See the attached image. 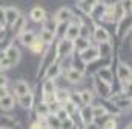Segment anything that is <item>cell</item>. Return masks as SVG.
Listing matches in <instances>:
<instances>
[{"label":"cell","mask_w":132,"mask_h":129,"mask_svg":"<svg viewBox=\"0 0 132 129\" xmlns=\"http://www.w3.org/2000/svg\"><path fill=\"white\" fill-rule=\"evenodd\" d=\"M131 28H132V12L131 14H125L118 20V29H117L118 37H125L128 32L131 31Z\"/></svg>","instance_id":"6da1fadb"},{"label":"cell","mask_w":132,"mask_h":129,"mask_svg":"<svg viewBox=\"0 0 132 129\" xmlns=\"http://www.w3.org/2000/svg\"><path fill=\"white\" fill-rule=\"evenodd\" d=\"M72 51H74V45H72L71 40L62 38V40L59 42V45H57V57H60V59L68 57Z\"/></svg>","instance_id":"7a4b0ae2"},{"label":"cell","mask_w":132,"mask_h":129,"mask_svg":"<svg viewBox=\"0 0 132 129\" xmlns=\"http://www.w3.org/2000/svg\"><path fill=\"white\" fill-rule=\"evenodd\" d=\"M94 85H95L97 94H98L100 97H103V98L111 97V92H112V89H111V83H106V82H103L100 77H95Z\"/></svg>","instance_id":"3957f363"},{"label":"cell","mask_w":132,"mask_h":129,"mask_svg":"<svg viewBox=\"0 0 132 129\" xmlns=\"http://www.w3.org/2000/svg\"><path fill=\"white\" fill-rule=\"evenodd\" d=\"M55 59H57V49H48L46 54H45V57H43V60H42V68L38 69V74L40 75L45 74L46 69H48V66L51 63H54Z\"/></svg>","instance_id":"277c9868"},{"label":"cell","mask_w":132,"mask_h":129,"mask_svg":"<svg viewBox=\"0 0 132 129\" xmlns=\"http://www.w3.org/2000/svg\"><path fill=\"white\" fill-rule=\"evenodd\" d=\"M80 57H81L83 63H92V62H95L100 57L98 48H91L89 46L88 49H85L83 52H80Z\"/></svg>","instance_id":"5b68a950"},{"label":"cell","mask_w":132,"mask_h":129,"mask_svg":"<svg viewBox=\"0 0 132 129\" xmlns=\"http://www.w3.org/2000/svg\"><path fill=\"white\" fill-rule=\"evenodd\" d=\"M117 77L120 78V82H129L132 80V69L129 68V64L126 63H120L118 69H117Z\"/></svg>","instance_id":"8992f818"},{"label":"cell","mask_w":132,"mask_h":129,"mask_svg":"<svg viewBox=\"0 0 132 129\" xmlns=\"http://www.w3.org/2000/svg\"><path fill=\"white\" fill-rule=\"evenodd\" d=\"M72 45H74V51L75 52H83L85 49H88L91 46L89 40L86 37H83V35H78L77 38H74L72 40Z\"/></svg>","instance_id":"52a82bcc"},{"label":"cell","mask_w":132,"mask_h":129,"mask_svg":"<svg viewBox=\"0 0 132 129\" xmlns=\"http://www.w3.org/2000/svg\"><path fill=\"white\" fill-rule=\"evenodd\" d=\"M80 117L83 120L85 126H91L94 123V114H92V108H89V104H86L81 111H80Z\"/></svg>","instance_id":"ba28073f"},{"label":"cell","mask_w":132,"mask_h":129,"mask_svg":"<svg viewBox=\"0 0 132 129\" xmlns=\"http://www.w3.org/2000/svg\"><path fill=\"white\" fill-rule=\"evenodd\" d=\"M60 72H62V66L59 62H54V63H51L48 66V69H46V72H45V75L48 77V78H57L59 75H60Z\"/></svg>","instance_id":"9c48e42d"},{"label":"cell","mask_w":132,"mask_h":129,"mask_svg":"<svg viewBox=\"0 0 132 129\" xmlns=\"http://www.w3.org/2000/svg\"><path fill=\"white\" fill-rule=\"evenodd\" d=\"M19 15H20L19 9H17V8H14V6H9V8H6V9H5V22H6L8 25H12Z\"/></svg>","instance_id":"30bf717a"},{"label":"cell","mask_w":132,"mask_h":129,"mask_svg":"<svg viewBox=\"0 0 132 129\" xmlns=\"http://www.w3.org/2000/svg\"><path fill=\"white\" fill-rule=\"evenodd\" d=\"M12 26V31L15 35H20L22 32L25 31V28H26V19L23 17V15H19L17 19H15V22L11 25Z\"/></svg>","instance_id":"8fae6325"},{"label":"cell","mask_w":132,"mask_h":129,"mask_svg":"<svg viewBox=\"0 0 132 129\" xmlns=\"http://www.w3.org/2000/svg\"><path fill=\"white\" fill-rule=\"evenodd\" d=\"M14 94L17 97L29 94V85H28L26 82H23V80H19V82L14 85Z\"/></svg>","instance_id":"7c38bea8"},{"label":"cell","mask_w":132,"mask_h":129,"mask_svg":"<svg viewBox=\"0 0 132 129\" xmlns=\"http://www.w3.org/2000/svg\"><path fill=\"white\" fill-rule=\"evenodd\" d=\"M5 55L11 60V63L12 64H17L19 63V60H20V51H19L15 46H12V45L5 51Z\"/></svg>","instance_id":"4fadbf2b"},{"label":"cell","mask_w":132,"mask_h":129,"mask_svg":"<svg viewBox=\"0 0 132 129\" xmlns=\"http://www.w3.org/2000/svg\"><path fill=\"white\" fill-rule=\"evenodd\" d=\"M98 3V0H80L78 2V8L85 12V14H91L94 6Z\"/></svg>","instance_id":"5bb4252c"},{"label":"cell","mask_w":132,"mask_h":129,"mask_svg":"<svg viewBox=\"0 0 132 129\" xmlns=\"http://www.w3.org/2000/svg\"><path fill=\"white\" fill-rule=\"evenodd\" d=\"M71 17H72V12H71V9H68V8H62V9H59L57 11V14H55V22L57 23H60V22H69L71 20Z\"/></svg>","instance_id":"9a60e30c"},{"label":"cell","mask_w":132,"mask_h":129,"mask_svg":"<svg viewBox=\"0 0 132 129\" xmlns=\"http://www.w3.org/2000/svg\"><path fill=\"white\" fill-rule=\"evenodd\" d=\"M80 35V26L78 25H74V23H69L68 25V29H66V34H65V38L68 40H74Z\"/></svg>","instance_id":"2e32d148"},{"label":"cell","mask_w":132,"mask_h":129,"mask_svg":"<svg viewBox=\"0 0 132 129\" xmlns=\"http://www.w3.org/2000/svg\"><path fill=\"white\" fill-rule=\"evenodd\" d=\"M0 108H2L3 111H11V109L14 108V97L9 95V94H6L5 97H2V98H0Z\"/></svg>","instance_id":"e0dca14e"},{"label":"cell","mask_w":132,"mask_h":129,"mask_svg":"<svg viewBox=\"0 0 132 129\" xmlns=\"http://www.w3.org/2000/svg\"><path fill=\"white\" fill-rule=\"evenodd\" d=\"M29 15H31V19H32L34 22H45V19H46V14H45L43 8H40V6L32 8V11H31Z\"/></svg>","instance_id":"ac0fdd59"},{"label":"cell","mask_w":132,"mask_h":129,"mask_svg":"<svg viewBox=\"0 0 132 129\" xmlns=\"http://www.w3.org/2000/svg\"><path fill=\"white\" fill-rule=\"evenodd\" d=\"M94 38H95L98 43H101V42H108V40H109V32L106 31L104 28L98 26V28H95V31H94Z\"/></svg>","instance_id":"d6986e66"},{"label":"cell","mask_w":132,"mask_h":129,"mask_svg":"<svg viewBox=\"0 0 132 129\" xmlns=\"http://www.w3.org/2000/svg\"><path fill=\"white\" fill-rule=\"evenodd\" d=\"M29 48H31V51H32L34 54H40L43 51V48H45V42L40 37H35L32 40V43L29 45Z\"/></svg>","instance_id":"ffe728a7"},{"label":"cell","mask_w":132,"mask_h":129,"mask_svg":"<svg viewBox=\"0 0 132 129\" xmlns=\"http://www.w3.org/2000/svg\"><path fill=\"white\" fill-rule=\"evenodd\" d=\"M34 38H35V34H34L32 31H26V29H25V31L20 34V42H22L25 46H29V45L32 43Z\"/></svg>","instance_id":"44dd1931"},{"label":"cell","mask_w":132,"mask_h":129,"mask_svg":"<svg viewBox=\"0 0 132 129\" xmlns=\"http://www.w3.org/2000/svg\"><path fill=\"white\" fill-rule=\"evenodd\" d=\"M32 101H34V98H32L31 94L19 97V103H20V106H22L23 109H31V108H32Z\"/></svg>","instance_id":"7402d4cb"},{"label":"cell","mask_w":132,"mask_h":129,"mask_svg":"<svg viewBox=\"0 0 132 129\" xmlns=\"http://www.w3.org/2000/svg\"><path fill=\"white\" fill-rule=\"evenodd\" d=\"M98 52L101 57H109L111 55V52H112V46H111V43H109V40L108 42H101L98 46Z\"/></svg>","instance_id":"603a6c76"},{"label":"cell","mask_w":132,"mask_h":129,"mask_svg":"<svg viewBox=\"0 0 132 129\" xmlns=\"http://www.w3.org/2000/svg\"><path fill=\"white\" fill-rule=\"evenodd\" d=\"M66 78H68L71 83H77V82L81 80V72L72 68V69H69V71L66 72Z\"/></svg>","instance_id":"cb8c5ba5"},{"label":"cell","mask_w":132,"mask_h":129,"mask_svg":"<svg viewBox=\"0 0 132 129\" xmlns=\"http://www.w3.org/2000/svg\"><path fill=\"white\" fill-rule=\"evenodd\" d=\"M68 25H69V22H60V23H57V28H55L54 35H55V37H59V38H65Z\"/></svg>","instance_id":"d4e9b609"},{"label":"cell","mask_w":132,"mask_h":129,"mask_svg":"<svg viewBox=\"0 0 132 129\" xmlns=\"http://www.w3.org/2000/svg\"><path fill=\"white\" fill-rule=\"evenodd\" d=\"M38 37H40V38H42V40H43L45 43H52V42H54V37H55V35H54V32H52V31H49V29L43 28Z\"/></svg>","instance_id":"484cf974"},{"label":"cell","mask_w":132,"mask_h":129,"mask_svg":"<svg viewBox=\"0 0 132 129\" xmlns=\"http://www.w3.org/2000/svg\"><path fill=\"white\" fill-rule=\"evenodd\" d=\"M98 77L103 82H106V83H111L112 82V74H111V69L109 68H101V69H98Z\"/></svg>","instance_id":"4316f807"},{"label":"cell","mask_w":132,"mask_h":129,"mask_svg":"<svg viewBox=\"0 0 132 129\" xmlns=\"http://www.w3.org/2000/svg\"><path fill=\"white\" fill-rule=\"evenodd\" d=\"M71 94L66 91V89H55V100L59 103H65L66 100H69Z\"/></svg>","instance_id":"83f0119b"},{"label":"cell","mask_w":132,"mask_h":129,"mask_svg":"<svg viewBox=\"0 0 132 129\" xmlns=\"http://www.w3.org/2000/svg\"><path fill=\"white\" fill-rule=\"evenodd\" d=\"M46 123H48V128H60V125H62V122L57 118L55 114H54V115L48 114V115H46Z\"/></svg>","instance_id":"f1b7e54d"},{"label":"cell","mask_w":132,"mask_h":129,"mask_svg":"<svg viewBox=\"0 0 132 129\" xmlns=\"http://www.w3.org/2000/svg\"><path fill=\"white\" fill-rule=\"evenodd\" d=\"M62 108L65 109L69 115H71V114H74V112L77 111V104H75V103H74L71 98H69V100H66L65 103H62Z\"/></svg>","instance_id":"f546056e"},{"label":"cell","mask_w":132,"mask_h":129,"mask_svg":"<svg viewBox=\"0 0 132 129\" xmlns=\"http://www.w3.org/2000/svg\"><path fill=\"white\" fill-rule=\"evenodd\" d=\"M114 19H115V22H118L123 15H125V11H123V8H121V3L118 2V3H115L114 5Z\"/></svg>","instance_id":"4dcf8cb0"},{"label":"cell","mask_w":132,"mask_h":129,"mask_svg":"<svg viewBox=\"0 0 132 129\" xmlns=\"http://www.w3.org/2000/svg\"><path fill=\"white\" fill-rule=\"evenodd\" d=\"M52 92H55V85L52 78H48L46 83L43 85V94H52Z\"/></svg>","instance_id":"1f68e13d"},{"label":"cell","mask_w":132,"mask_h":129,"mask_svg":"<svg viewBox=\"0 0 132 129\" xmlns=\"http://www.w3.org/2000/svg\"><path fill=\"white\" fill-rule=\"evenodd\" d=\"M92 114H94V118H98V117L106 115V114H108V111H106V108H104V106L98 104V106H94V108H92Z\"/></svg>","instance_id":"d6a6232c"},{"label":"cell","mask_w":132,"mask_h":129,"mask_svg":"<svg viewBox=\"0 0 132 129\" xmlns=\"http://www.w3.org/2000/svg\"><path fill=\"white\" fill-rule=\"evenodd\" d=\"M38 117H46L48 114H51V111H49V106H48V103H40L38 104Z\"/></svg>","instance_id":"836d02e7"},{"label":"cell","mask_w":132,"mask_h":129,"mask_svg":"<svg viewBox=\"0 0 132 129\" xmlns=\"http://www.w3.org/2000/svg\"><path fill=\"white\" fill-rule=\"evenodd\" d=\"M80 97H81V103H83V104H89V103L92 101V94H91L88 89L81 91V92H80Z\"/></svg>","instance_id":"e575fe53"},{"label":"cell","mask_w":132,"mask_h":129,"mask_svg":"<svg viewBox=\"0 0 132 129\" xmlns=\"http://www.w3.org/2000/svg\"><path fill=\"white\" fill-rule=\"evenodd\" d=\"M0 126H3V128H14L15 122L12 118H9V117H3V118H0Z\"/></svg>","instance_id":"d590c367"},{"label":"cell","mask_w":132,"mask_h":129,"mask_svg":"<svg viewBox=\"0 0 132 129\" xmlns=\"http://www.w3.org/2000/svg\"><path fill=\"white\" fill-rule=\"evenodd\" d=\"M123 95L132 98V80L129 82H125V88H123Z\"/></svg>","instance_id":"8d00e7d4"},{"label":"cell","mask_w":132,"mask_h":129,"mask_svg":"<svg viewBox=\"0 0 132 129\" xmlns=\"http://www.w3.org/2000/svg\"><path fill=\"white\" fill-rule=\"evenodd\" d=\"M121 8L125 11V14H131L132 12V0H121Z\"/></svg>","instance_id":"74e56055"},{"label":"cell","mask_w":132,"mask_h":129,"mask_svg":"<svg viewBox=\"0 0 132 129\" xmlns=\"http://www.w3.org/2000/svg\"><path fill=\"white\" fill-rule=\"evenodd\" d=\"M117 106H120V108H123V109H125V108H126V109H128V108H132V98H128V97H126V98H123V100H118V101H117Z\"/></svg>","instance_id":"f35d334b"},{"label":"cell","mask_w":132,"mask_h":129,"mask_svg":"<svg viewBox=\"0 0 132 129\" xmlns=\"http://www.w3.org/2000/svg\"><path fill=\"white\" fill-rule=\"evenodd\" d=\"M54 114L57 115V118H59L60 122H63V120H66V118L69 117V114L66 112V111H65V109H63V108H60V109H57V111H55Z\"/></svg>","instance_id":"ab89813d"},{"label":"cell","mask_w":132,"mask_h":129,"mask_svg":"<svg viewBox=\"0 0 132 129\" xmlns=\"http://www.w3.org/2000/svg\"><path fill=\"white\" fill-rule=\"evenodd\" d=\"M9 66H12V63H11V60H9L6 55L0 57V68H2V69H6V68H9Z\"/></svg>","instance_id":"60d3db41"},{"label":"cell","mask_w":132,"mask_h":129,"mask_svg":"<svg viewBox=\"0 0 132 129\" xmlns=\"http://www.w3.org/2000/svg\"><path fill=\"white\" fill-rule=\"evenodd\" d=\"M74 126V123H72V120H71V117H68L66 120L62 122V125H60V128H72Z\"/></svg>","instance_id":"b9f144b4"},{"label":"cell","mask_w":132,"mask_h":129,"mask_svg":"<svg viewBox=\"0 0 132 129\" xmlns=\"http://www.w3.org/2000/svg\"><path fill=\"white\" fill-rule=\"evenodd\" d=\"M103 128L106 129H112V128H117V123H115V120H108L104 125H103Z\"/></svg>","instance_id":"7bdbcfd3"},{"label":"cell","mask_w":132,"mask_h":129,"mask_svg":"<svg viewBox=\"0 0 132 129\" xmlns=\"http://www.w3.org/2000/svg\"><path fill=\"white\" fill-rule=\"evenodd\" d=\"M5 23H6V22H5V9H3V8L0 6V25L3 26Z\"/></svg>","instance_id":"ee69618b"},{"label":"cell","mask_w":132,"mask_h":129,"mask_svg":"<svg viewBox=\"0 0 132 129\" xmlns=\"http://www.w3.org/2000/svg\"><path fill=\"white\" fill-rule=\"evenodd\" d=\"M6 83H8L6 77H5L3 74H0V86H6Z\"/></svg>","instance_id":"f6af8a7d"},{"label":"cell","mask_w":132,"mask_h":129,"mask_svg":"<svg viewBox=\"0 0 132 129\" xmlns=\"http://www.w3.org/2000/svg\"><path fill=\"white\" fill-rule=\"evenodd\" d=\"M8 94V89H6V86H0V98L2 97H5Z\"/></svg>","instance_id":"bcb514c9"},{"label":"cell","mask_w":132,"mask_h":129,"mask_svg":"<svg viewBox=\"0 0 132 129\" xmlns=\"http://www.w3.org/2000/svg\"><path fill=\"white\" fill-rule=\"evenodd\" d=\"M0 71H2V68H0Z\"/></svg>","instance_id":"7dc6e473"}]
</instances>
